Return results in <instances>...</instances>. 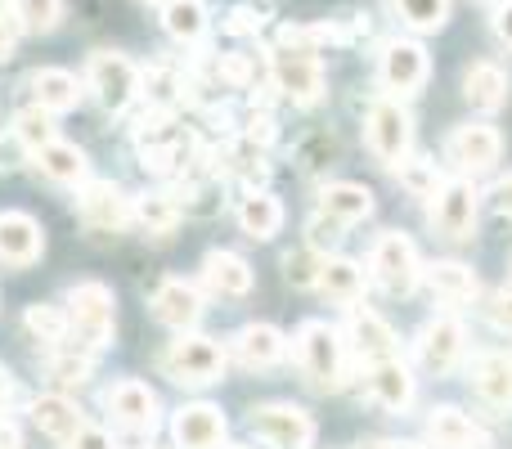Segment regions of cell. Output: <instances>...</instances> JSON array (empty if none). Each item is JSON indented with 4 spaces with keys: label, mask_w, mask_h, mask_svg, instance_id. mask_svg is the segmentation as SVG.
<instances>
[{
    "label": "cell",
    "mask_w": 512,
    "mask_h": 449,
    "mask_svg": "<svg viewBox=\"0 0 512 449\" xmlns=\"http://www.w3.org/2000/svg\"><path fill=\"white\" fill-rule=\"evenodd\" d=\"M319 270H324V252H315V247H297L283 256V274L292 288H319Z\"/></svg>",
    "instance_id": "41"
},
{
    "label": "cell",
    "mask_w": 512,
    "mask_h": 449,
    "mask_svg": "<svg viewBox=\"0 0 512 449\" xmlns=\"http://www.w3.org/2000/svg\"><path fill=\"white\" fill-rule=\"evenodd\" d=\"M499 153H504V140H499V131L486 122H463L445 135V162L468 180L486 176V171L499 162Z\"/></svg>",
    "instance_id": "10"
},
{
    "label": "cell",
    "mask_w": 512,
    "mask_h": 449,
    "mask_svg": "<svg viewBox=\"0 0 512 449\" xmlns=\"http://www.w3.org/2000/svg\"><path fill=\"white\" fill-rule=\"evenodd\" d=\"M333 41H342V32H337V27H328V23H292V27H283V32H279V45L310 50V54H319V45H333Z\"/></svg>",
    "instance_id": "40"
},
{
    "label": "cell",
    "mask_w": 512,
    "mask_h": 449,
    "mask_svg": "<svg viewBox=\"0 0 512 449\" xmlns=\"http://www.w3.org/2000/svg\"><path fill=\"white\" fill-rule=\"evenodd\" d=\"M319 292L337 306H355L364 297V270L346 256H324V270H319Z\"/></svg>",
    "instance_id": "30"
},
{
    "label": "cell",
    "mask_w": 512,
    "mask_h": 449,
    "mask_svg": "<svg viewBox=\"0 0 512 449\" xmlns=\"http://www.w3.org/2000/svg\"><path fill=\"white\" fill-rule=\"evenodd\" d=\"M364 396L378 409H387V414H405V409L414 405V373L400 360L369 364V373H364Z\"/></svg>",
    "instance_id": "18"
},
{
    "label": "cell",
    "mask_w": 512,
    "mask_h": 449,
    "mask_svg": "<svg viewBox=\"0 0 512 449\" xmlns=\"http://www.w3.org/2000/svg\"><path fill=\"white\" fill-rule=\"evenodd\" d=\"M391 9L414 32H441L445 18H450V0H391Z\"/></svg>",
    "instance_id": "35"
},
{
    "label": "cell",
    "mask_w": 512,
    "mask_h": 449,
    "mask_svg": "<svg viewBox=\"0 0 512 449\" xmlns=\"http://www.w3.org/2000/svg\"><path fill=\"white\" fill-rule=\"evenodd\" d=\"M427 72H432V63H427V50L418 41H387L382 45L378 77H382L387 90H396V95H414V90L427 86Z\"/></svg>",
    "instance_id": "15"
},
{
    "label": "cell",
    "mask_w": 512,
    "mask_h": 449,
    "mask_svg": "<svg viewBox=\"0 0 512 449\" xmlns=\"http://www.w3.org/2000/svg\"><path fill=\"white\" fill-rule=\"evenodd\" d=\"M68 449H117V445H113V436H108L104 427H90V423H86V427H81V432L68 441Z\"/></svg>",
    "instance_id": "45"
},
{
    "label": "cell",
    "mask_w": 512,
    "mask_h": 449,
    "mask_svg": "<svg viewBox=\"0 0 512 449\" xmlns=\"http://www.w3.org/2000/svg\"><path fill=\"white\" fill-rule=\"evenodd\" d=\"M86 86L95 90L99 108H108V113H126V108L135 104V95H140V86H144V72L135 68L126 54L95 50L90 63H86Z\"/></svg>",
    "instance_id": "6"
},
{
    "label": "cell",
    "mask_w": 512,
    "mask_h": 449,
    "mask_svg": "<svg viewBox=\"0 0 512 449\" xmlns=\"http://www.w3.org/2000/svg\"><path fill=\"white\" fill-rule=\"evenodd\" d=\"M463 351H468V333H463V324L454 315H436V319H427V324L418 328L414 355H418V364H423L432 378H450V373L459 369Z\"/></svg>",
    "instance_id": "11"
},
{
    "label": "cell",
    "mask_w": 512,
    "mask_h": 449,
    "mask_svg": "<svg viewBox=\"0 0 512 449\" xmlns=\"http://www.w3.org/2000/svg\"><path fill=\"white\" fill-rule=\"evenodd\" d=\"M14 18H5L0 14V59H9V54H14Z\"/></svg>",
    "instance_id": "48"
},
{
    "label": "cell",
    "mask_w": 512,
    "mask_h": 449,
    "mask_svg": "<svg viewBox=\"0 0 512 449\" xmlns=\"http://www.w3.org/2000/svg\"><path fill=\"white\" fill-rule=\"evenodd\" d=\"M508 279H512V256H508Z\"/></svg>",
    "instance_id": "52"
},
{
    "label": "cell",
    "mask_w": 512,
    "mask_h": 449,
    "mask_svg": "<svg viewBox=\"0 0 512 449\" xmlns=\"http://www.w3.org/2000/svg\"><path fill=\"white\" fill-rule=\"evenodd\" d=\"M27 86H32L36 108H45V113H68V108L81 104V81L72 77V72H63V68L32 72V77H27Z\"/></svg>",
    "instance_id": "29"
},
{
    "label": "cell",
    "mask_w": 512,
    "mask_h": 449,
    "mask_svg": "<svg viewBox=\"0 0 512 449\" xmlns=\"http://www.w3.org/2000/svg\"><path fill=\"white\" fill-rule=\"evenodd\" d=\"M463 95H468V104L481 108V113H499V108L508 104V72L499 68L495 59L468 63V72H463Z\"/></svg>",
    "instance_id": "26"
},
{
    "label": "cell",
    "mask_w": 512,
    "mask_h": 449,
    "mask_svg": "<svg viewBox=\"0 0 512 449\" xmlns=\"http://www.w3.org/2000/svg\"><path fill=\"white\" fill-rule=\"evenodd\" d=\"M230 351L243 369H274L283 360V351H288V342H283V333L274 324H243L230 337Z\"/></svg>",
    "instance_id": "21"
},
{
    "label": "cell",
    "mask_w": 512,
    "mask_h": 449,
    "mask_svg": "<svg viewBox=\"0 0 512 449\" xmlns=\"http://www.w3.org/2000/svg\"><path fill=\"white\" fill-rule=\"evenodd\" d=\"M364 144H369L373 158L391 171L409 158V144H414V117L400 108V99H391V95L373 99L369 113H364Z\"/></svg>",
    "instance_id": "4"
},
{
    "label": "cell",
    "mask_w": 512,
    "mask_h": 449,
    "mask_svg": "<svg viewBox=\"0 0 512 449\" xmlns=\"http://www.w3.org/2000/svg\"><path fill=\"white\" fill-rule=\"evenodd\" d=\"M225 432H230L225 414L207 400H194V405L176 409V418H171V436H176L180 449H225Z\"/></svg>",
    "instance_id": "16"
},
{
    "label": "cell",
    "mask_w": 512,
    "mask_h": 449,
    "mask_svg": "<svg viewBox=\"0 0 512 449\" xmlns=\"http://www.w3.org/2000/svg\"><path fill=\"white\" fill-rule=\"evenodd\" d=\"M32 423L41 427L50 441H63V445H68L72 436L86 427V414H81V409L72 405L68 396L50 391V396H36V400H32Z\"/></svg>",
    "instance_id": "27"
},
{
    "label": "cell",
    "mask_w": 512,
    "mask_h": 449,
    "mask_svg": "<svg viewBox=\"0 0 512 449\" xmlns=\"http://www.w3.org/2000/svg\"><path fill=\"white\" fill-rule=\"evenodd\" d=\"M301 162H306V171H315V167H333L337 162V140L333 135H310L306 144H301Z\"/></svg>",
    "instance_id": "42"
},
{
    "label": "cell",
    "mask_w": 512,
    "mask_h": 449,
    "mask_svg": "<svg viewBox=\"0 0 512 449\" xmlns=\"http://www.w3.org/2000/svg\"><path fill=\"white\" fill-rule=\"evenodd\" d=\"M369 274L378 279L382 292H391V297H409V292L423 283L418 247L409 243L400 229H387V234H378V243H373V252H369Z\"/></svg>",
    "instance_id": "5"
},
{
    "label": "cell",
    "mask_w": 512,
    "mask_h": 449,
    "mask_svg": "<svg viewBox=\"0 0 512 449\" xmlns=\"http://www.w3.org/2000/svg\"><path fill=\"white\" fill-rule=\"evenodd\" d=\"M149 306H153L158 324L176 328V333H194V324L203 319V292L185 279H162L158 288H153Z\"/></svg>",
    "instance_id": "17"
},
{
    "label": "cell",
    "mask_w": 512,
    "mask_h": 449,
    "mask_svg": "<svg viewBox=\"0 0 512 449\" xmlns=\"http://www.w3.org/2000/svg\"><path fill=\"white\" fill-rule=\"evenodd\" d=\"M423 283L432 288L436 301H445V306H472V301H477V292H481L477 274H472L463 261L423 265Z\"/></svg>",
    "instance_id": "22"
},
{
    "label": "cell",
    "mask_w": 512,
    "mask_h": 449,
    "mask_svg": "<svg viewBox=\"0 0 512 449\" xmlns=\"http://www.w3.org/2000/svg\"><path fill=\"white\" fill-rule=\"evenodd\" d=\"M131 221L153 238H167L180 225V203L171 194H140L131 198Z\"/></svg>",
    "instance_id": "32"
},
{
    "label": "cell",
    "mask_w": 512,
    "mask_h": 449,
    "mask_svg": "<svg viewBox=\"0 0 512 449\" xmlns=\"http://www.w3.org/2000/svg\"><path fill=\"white\" fill-rule=\"evenodd\" d=\"M54 113H45V108H23V113H14V140L23 144L27 153H36V149H45L50 140H59L54 135V122H50Z\"/></svg>",
    "instance_id": "36"
},
{
    "label": "cell",
    "mask_w": 512,
    "mask_h": 449,
    "mask_svg": "<svg viewBox=\"0 0 512 449\" xmlns=\"http://www.w3.org/2000/svg\"><path fill=\"white\" fill-rule=\"evenodd\" d=\"M162 27H167V36H176L180 45L203 41L207 5H203V0H162Z\"/></svg>",
    "instance_id": "34"
},
{
    "label": "cell",
    "mask_w": 512,
    "mask_h": 449,
    "mask_svg": "<svg viewBox=\"0 0 512 449\" xmlns=\"http://www.w3.org/2000/svg\"><path fill=\"white\" fill-rule=\"evenodd\" d=\"M319 212L328 216V221L337 225H360L373 216V194L364 185H355V180H333V185L319 189Z\"/></svg>",
    "instance_id": "23"
},
{
    "label": "cell",
    "mask_w": 512,
    "mask_h": 449,
    "mask_svg": "<svg viewBox=\"0 0 512 449\" xmlns=\"http://www.w3.org/2000/svg\"><path fill=\"white\" fill-rule=\"evenodd\" d=\"M490 198H495V207H499V212H504L508 221H512V176L499 180V185H495V194H490Z\"/></svg>",
    "instance_id": "47"
},
{
    "label": "cell",
    "mask_w": 512,
    "mask_h": 449,
    "mask_svg": "<svg viewBox=\"0 0 512 449\" xmlns=\"http://www.w3.org/2000/svg\"><path fill=\"white\" fill-rule=\"evenodd\" d=\"M477 212H481V194L468 176H454L436 189L432 198V229L450 243H468L472 229H477Z\"/></svg>",
    "instance_id": "8"
},
{
    "label": "cell",
    "mask_w": 512,
    "mask_h": 449,
    "mask_svg": "<svg viewBox=\"0 0 512 449\" xmlns=\"http://www.w3.org/2000/svg\"><path fill=\"white\" fill-rule=\"evenodd\" d=\"M427 441L436 449H490V436L454 405H436L427 414Z\"/></svg>",
    "instance_id": "20"
},
{
    "label": "cell",
    "mask_w": 512,
    "mask_h": 449,
    "mask_svg": "<svg viewBox=\"0 0 512 449\" xmlns=\"http://www.w3.org/2000/svg\"><path fill=\"white\" fill-rule=\"evenodd\" d=\"M495 36L512 50V0H504V5L495 9Z\"/></svg>",
    "instance_id": "46"
},
{
    "label": "cell",
    "mask_w": 512,
    "mask_h": 449,
    "mask_svg": "<svg viewBox=\"0 0 512 449\" xmlns=\"http://www.w3.org/2000/svg\"><path fill=\"white\" fill-rule=\"evenodd\" d=\"M63 310H68V337H63L59 346L95 360V355L113 342V328H117L113 288H104V283H77V288L68 292V306Z\"/></svg>",
    "instance_id": "1"
},
{
    "label": "cell",
    "mask_w": 512,
    "mask_h": 449,
    "mask_svg": "<svg viewBox=\"0 0 512 449\" xmlns=\"http://www.w3.org/2000/svg\"><path fill=\"white\" fill-rule=\"evenodd\" d=\"M45 252V229L27 212H0V261L32 265Z\"/></svg>",
    "instance_id": "19"
},
{
    "label": "cell",
    "mask_w": 512,
    "mask_h": 449,
    "mask_svg": "<svg viewBox=\"0 0 512 449\" xmlns=\"http://www.w3.org/2000/svg\"><path fill=\"white\" fill-rule=\"evenodd\" d=\"M5 400H9V373L0 369V409H5Z\"/></svg>",
    "instance_id": "51"
},
{
    "label": "cell",
    "mask_w": 512,
    "mask_h": 449,
    "mask_svg": "<svg viewBox=\"0 0 512 449\" xmlns=\"http://www.w3.org/2000/svg\"><path fill=\"white\" fill-rule=\"evenodd\" d=\"M355 449H423V445H414V441H364Z\"/></svg>",
    "instance_id": "49"
},
{
    "label": "cell",
    "mask_w": 512,
    "mask_h": 449,
    "mask_svg": "<svg viewBox=\"0 0 512 449\" xmlns=\"http://www.w3.org/2000/svg\"><path fill=\"white\" fill-rule=\"evenodd\" d=\"M203 283L216 292V297H248L252 292V265L243 261L239 252L216 247V252L203 256Z\"/></svg>",
    "instance_id": "25"
},
{
    "label": "cell",
    "mask_w": 512,
    "mask_h": 449,
    "mask_svg": "<svg viewBox=\"0 0 512 449\" xmlns=\"http://www.w3.org/2000/svg\"><path fill=\"white\" fill-rule=\"evenodd\" d=\"M230 449H243V445H230Z\"/></svg>",
    "instance_id": "53"
},
{
    "label": "cell",
    "mask_w": 512,
    "mask_h": 449,
    "mask_svg": "<svg viewBox=\"0 0 512 449\" xmlns=\"http://www.w3.org/2000/svg\"><path fill=\"white\" fill-rule=\"evenodd\" d=\"M472 387L490 409H512V360L499 351L477 355L472 364Z\"/></svg>",
    "instance_id": "28"
},
{
    "label": "cell",
    "mask_w": 512,
    "mask_h": 449,
    "mask_svg": "<svg viewBox=\"0 0 512 449\" xmlns=\"http://www.w3.org/2000/svg\"><path fill=\"white\" fill-rule=\"evenodd\" d=\"M252 432L256 441L274 445V449H310L315 445V418L306 414L301 405H256L252 409Z\"/></svg>",
    "instance_id": "12"
},
{
    "label": "cell",
    "mask_w": 512,
    "mask_h": 449,
    "mask_svg": "<svg viewBox=\"0 0 512 449\" xmlns=\"http://www.w3.org/2000/svg\"><path fill=\"white\" fill-rule=\"evenodd\" d=\"M32 162L45 180H54V185H86V176H90L86 149H77V144H68V140H50L45 149L32 153Z\"/></svg>",
    "instance_id": "24"
},
{
    "label": "cell",
    "mask_w": 512,
    "mask_h": 449,
    "mask_svg": "<svg viewBox=\"0 0 512 449\" xmlns=\"http://www.w3.org/2000/svg\"><path fill=\"white\" fill-rule=\"evenodd\" d=\"M104 409L113 418V427L131 436H153L158 432V418H162V405H158V391L149 382H135V378H122L104 391Z\"/></svg>",
    "instance_id": "9"
},
{
    "label": "cell",
    "mask_w": 512,
    "mask_h": 449,
    "mask_svg": "<svg viewBox=\"0 0 512 449\" xmlns=\"http://www.w3.org/2000/svg\"><path fill=\"white\" fill-rule=\"evenodd\" d=\"M396 176H400V185H405L409 194H414V198H427V203H432L436 189L445 185L441 171H436V162H427V158H405V162L396 167Z\"/></svg>",
    "instance_id": "38"
},
{
    "label": "cell",
    "mask_w": 512,
    "mask_h": 449,
    "mask_svg": "<svg viewBox=\"0 0 512 449\" xmlns=\"http://www.w3.org/2000/svg\"><path fill=\"white\" fill-rule=\"evenodd\" d=\"M239 225H243V234L256 238V243H265V238H274L279 234V225H283V203L274 194H265V189H256V194H248L239 203Z\"/></svg>",
    "instance_id": "31"
},
{
    "label": "cell",
    "mask_w": 512,
    "mask_h": 449,
    "mask_svg": "<svg viewBox=\"0 0 512 449\" xmlns=\"http://www.w3.org/2000/svg\"><path fill=\"white\" fill-rule=\"evenodd\" d=\"M162 373L180 387H212L225 373V346L207 333H180L162 351Z\"/></svg>",
    "instance_id": "3"
},
{
    "label": "cell",
    "mask_w": 512,
    "mask_h": 449,
    "mask_svg": "<svg viewBox=\"0 0 512 449\" xmlns=\"http://www.w3.org/2000/svg\"><path fill=\"white\" fill-rule=\"evenodd\" d=\"M292 355H297V369L306 373L310 387L337 391L346 382V342L324 319H306V324L292 333Z\"/></svg>",
    "instance_id": "2"
},
{
    "label": "cell",
    "mask_w": 512,
    "mask_h": 449,
    "mask_svg": "<svg viewBox=\"0 0 512 449\" xmlns=\"http://www.w3.org/2000/svg\"><path fill=\"white\" fill-rule=\"evenodd\" d=\"M346 337H351V351L360 355V360H369V364L396 360L400 337H396V328H391L373 306H360V301H355V306H346Z\"/></svg>",
    "instance_id": "14"
},
{
    "label": "cell",
    "mask_w": 512,
    "mask_h": 449,
    "mask_svg": "<svg viewBox=\"0 0 512 449\" xmlns=\"http://www.w3.org/2000/svg\"><path fill=\"white\" fill-rule=\"evenodd\" d=\"M486 315H490V324H495V328H504V333H512V288H499L495 297H490Z\"/></svg>",
    "instance_id": "44"
},
{
    "label": "cell",
    "mask_w": 512,
    "mask_h": 449,
    "mask_svg": "<svg viewBox=\"0 0 512 449\" xmlns=\"http://www.w3.org/2000/svg\"><path fill=\"white\" fill-rule=\"evenodd\" d=\"M23 324H27V333H36L45 346H59L63 337H68V310L63 306H27V315H23Z\"/></svg>",
    "instance_id": "37"
},
{
    "label": "cell",
    "mask_w": 512,
    "mask_h": 449,
    "mask_svg": "<svg viewBox=\"0 0 512 449\" xmlns=\"http://www.w3.org/2000/svg\"><path fill=\"white\" fill-rule=\"evenodd\" d=\"M337 238H342V225L328 221L324 212L310 216V225H306V247H315V252H328V247H333Z\"/></svg>",
    "instance_id": "43"
},
{
    "label": "cell",
    "mask_w": 512,
    "mask_h": 449,
    "mask_svg": "<svg viewBox=\"0 0 512 449\" xmlns=\"http://www.w3.org/2000/svg\"><path fill=\"white\" fill-rule=\"evenodd\" d=\"M63 18V0H14V23L23 32H54Z\"/></svg>",
    "instance_id": "39"
},
{
    "label": "cell",
    "mask_w": 512,
    "mask_h": 449,
    "mask_svg": "<svg viewBox=\"0 0 512 449\" xmlns=\"http://www.w3.org/2000/svg\"><path fill=\"white\" fill-rule=\"evenodd\" d=\"M221 162H225V176L243 180V185H248V194H256V185H261L265 171H270V167H265V149L256 140H248V135H243V140H234V144H225Z\"/></svg>",
    "instance_id": "33"
},
{
    "label": "cell",
    "mask_w": 512,
    "mask_h": 449,
    "mask_svg": "<svg viewBox=\"0 0 512 449\" xmlns=\"http://www.w3.org/2000/svg\"><path fill=\"white\" fill-rule=\"evenodd\" d=\"M270 81L297 108H310L324 99V63H319V54H310V50L274 45L270 50Z\"/></svg>",
    "instance_id": "7"
},
{
    "label": "cell",
    "mask_w": 512,
    "mask_h": 449,
    "mask_svg": "<svg viewBox=\"0 0 512 449\" xmlns=\"http://www.w3.org/2000/svg\"><path fill=\"white\" fill-rule=\"evenodd\" d=\"M77 216L95 234H117V229L131 225V198L113 180H86L77 194Z\"/></svg>",
    "instance_id": "13"
},
{
    "label": "cell",
    "mask_w": 512,
    "mask_h": 449,
    "mask_svg": "<svg viewBox=\"0 0 512 449\" xmlns=\"http://www.w3.org/2000/svg\"><path fill=\"white\" fill-rule=\"evenodd\" d=\"M0 449H23V445H18V436L9 432V427H0Z\"/></svg>",
    "instance_id": "50"
}]
</instances>
